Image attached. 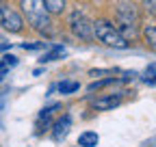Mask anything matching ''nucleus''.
<instances>
[{
	"label": "nucleus",
	"mask_w": 156,
	"mask_h": 147,
	"mask_svg": "<svg viewBox=\"0 0 156 147\" xmlns=\"http://www.w3.org/2000/svg\"><path fill=\"white\" fill-rule=\"evenodd\" d=\"M0 26L9 32H20L24 28V20L15 9H11L9 5H2L0 2Z\"/></svg>",
	"instance_id": "5"
},
{
	"label": "nucleus",
	"mask_w": 156,
	"mask_h": 147,
	"mask_svg": "<svg viewBox=\"0 0 156 147\" xmlns=\"http://www.w3.org/2000/svg\"><path fill=\"white\" fill-rule=\"evenodd\" d=\"M143 37H145V41H147V46L156 52V26H147L145 30H143Z\"/></svg>",
	"instance_id": "10"
},
{
	"label": "nucleus",
	"mask_w": 156,
	"mask_h": 147,
	"mask_svg": "<svg viewBox=\"0 0 156 147\" xmlns=\"http://www.w3.org/2000/svg\"><path fill=\"white\" fill-rule=\"evenodd\" d=\"M2 104H5V95H0V108H2Z\"/></svg>",
	"instance_id": "17"
},
{
	"label": "nucleus",
	"mask_w": 156,
	"mask_h": 147,
	"mask_svg": "<svg viewBox=\"0 0 156 147\" xmlns=\"http://www.w3.org/2000/svg\"><path fill=\"white\" fill-rule=\"evenodd\" d=\"M143 82H147V84H156V69H154V67L145 71V76H143Z\"/></svg>",
	"instance_id": "13"
},
{
	"label": "nucleus",
	"mask_w": 156,
	"mask_h": 147,
	"mask_svg": "<svg viewBox=\"0 0 156 147\" xmlns=\"http://www.w3.org/2000/svg\"><path fill=\"white\" fill-rule=\"evenodd\" d=\"M119 102H122V95H108V97H102V100H95L93 108L95 110H108V108H115Z\"/></svg>",
	"instance_id": "7"
},
{
	"label": "nucleus",
	"mask_w": 156,
	"mask_h": 147,
	"mask_svg": "<svg viewBox=\"0 0 156 147\" xmlns=\"http://www.w3.org/2000/svg\"><path fill=\"white\" fill-rule=\"evenodd\" d=\"M143 7H145V11L156 15V0H143Z\"/></svg>",
	"instance_id": "14"
},
{
	"label": "nucleus",
	"mask_w": 156,
	"mask_h": 147,
	"mask_svg": "<svg viewBox=\"0 0 156 147\" xmlns=\"http://www.w3.org/2000/svg\"><path fill=\"white\" fill-rule=\"evenodd\" d=\"M22 11L26 15L28 24L41 35H52V22H50V9L44 0H20Z\"/></svg>",
	"instance_id": "1"
},
{
	"label": "nucleus",
	"mask_w": 156,
	"mask_h": 147,
	"mask_svg": "<svg viewBox=\"0 0 156 147\" xmlns=\"http://www.w3.org/2000/svg\"><path fill=\"white\" fill-rule=\"evenodd\" d=\"M69 28H72V32L78 37V39L91 41L93 37H95L93 24L87 20V15H85V13H80V9L72 11V15H69Z\"/></svg>",
	"instance_id": "3"
},
{
	"label": "nucleus",
	"mask_w": 156,
	"mask_h": 147,
	"mask_svg": "<svg viewBox=\"0 0 156 147\" xmlns=\"http://www.w3.org/2000/svg\"><path fill=\"white\" fill-rule=\"evenodd\" d=\"M65 56V48H61V46H54V48H50L46 54L39 61L41 63H50V61H56V59H63Z\"/></svg>",
	"instance_id": "8"
},
{
	"label": "nucleus",
	"mask_w": 156,
	"mask_h": 147,
	"mask_svg": "<svg viewBox=\"0 0 156 147\" xmlns=\"http://www.w3.org/2000/svg\"><path fill=\"white\" fill-rule=\"evenodd\" d=\"M69 125H72V119H69V115H65V117H61L56 123H54V138L58 141V138H63L67 132H69Z\"/></svg>",
	"instance_id": "6"
},
{
	"label": "nucleus",
	"mask_w": 156,
	"mask_h": 147,
	"mask_svg": "<svg viewBox=\"0 0 156 147\" xmlns=\"http://www.w3.org/2000/svg\"><path fill=\"white\" fill-rule=\"evenodd\" d=\"M2 61H5V63H7L9 67H15V65H17V59H15V56H11V54H7V56H2Z\"/></svg>",
	"instance_id": "15"
},
{
	"label": "nucleus",
	"mask_w": 156,
	"mask_h": 147,
	"mask_svg": "<svg viewBox=\"0 0 156 147\" xmlns=\"http://www.w3.org/2000/svg\"><path fill=\"white\" fill-rule=\"evenodd\" d=\"M78 82H74V80H63L61 84H58V91H61L63 95H69V93H74V91H78Z\"/></svg>",
	"instance_id": "11"
},
{
	"label": "nucleus",
	"mask_w": 156,
	"mask_h": 147,
	"mask_svg": "<svg viewBox=\"0 0 156 147\" xmlns=\"http://www.w3.org/2000/svg\"><path fill=\"white\" fill-rule=\"evenodd\" d=\"M93 30H95V37H98L104 46L117 48V50H126V48H128V39L124 37V32H122L119 28H115L113 24H108L106 20L93 22Z\"/></svg>",
	"instance_id": "2"
},
{
	"label": "nucleus",
	"mask_w": 156,
	"mask_h": 147,
	"mask_svg": "<svg viewBox=\"0 0 156 147\" xmlns=\"http://www.w3.org/2000/svg\"><path fill=\"white\" fill-rule=\"evenodd\" d=\"M22 48L24 50H41L44 43H22Z\"/></svg>",
	"instance_id": "16"
},
{
	"label": "nucleus",
	"mask_w": 156,
	"mask_h": 147,
	"mask_svg": "<svg viewBox=\"0 0 156 147\" xmlns=\"http://www.w3.org/2000/svg\"><path fill=\"white\" fill-rule=\"evenodd\" d=\"M117 17H119V30L124 37H130L136 32V24H139V15H136L132 5H122L117 9Z\"/></svg>",
	"instance_id": "4"
},
{
	"label": "nucleus",
	"mask_w": 156,
	"mask_h": 147,
	"mask_svg": "<svg viewBox=\"0 0 156 147\" xmlns=\"http://www.w3.org/2000/svg\"><path fill=\"white\" fill-rule=\"evenodd\" d=\"M46 7L50 9V13H61L65 7V0H44Z\"/></svg>",
	"instance_id": "12"
},
{
	"label": "nucleus",
	"mask_w": 156,
	"mask_h": 147,
	"mask_svg": "<svg viewBox=\"0 0 156 147\" xmlns=\"http://www.w3.org/2000/svg\"><path fill=\"white\" fill-rule=\"evenodd\" d=\"M98 143H100V136H98L95 132H83L80 136H78V145L80 147H95Z\"/></svg>",
	"instance_id": "9"
}]
</instances>
